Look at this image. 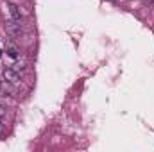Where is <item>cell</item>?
Here are the masks:
<instances>
[{
  "label": "cell",
  "instance_id": "cell-1",
  "mask_svg": "<svg viewBox=\"0 0 154 152\" xmlns=\"http://www.w3.org/2000/svg\"><path fill=\"white\" fill-rule=\"evenodd\" d=\"M5 31L13 38L20 36V32H22V22H18V20H7L5 22Z\"/></svg>",
  "mask_w": 154,
  "mask_h": 152
},
{
  "label": "cell",
  "instance_id": "cell-2",
  "mask_svg": "<svg viewBox=\"0 0 154 152\" xmlns=\"http://www.w3.org/2000/svg\"><path fill=\"white\" fill-rule=\"evenodd\" d=\"M2 77H4L5 81H11L13 84H18V82L22 81V75H20V74H18L16 70H13L11 66H9V68H4V70H2Z\"/></svg>",
  "mask_w": 154,
  "mask_h": 152
},
{
  "label": "cell",
  "instance_id": "cell-3",
  "mask_svg": "<svg viewBox=\"0 0 154 152\" xmlns=\"http://www.w3.org/2000/svg\"><path fill=\"white\" fill-rule=\"evenodd\" d=\"M0 91L4 95H14L16 93V84H13L11 81H0Z\"/></svg>",
  "mask_w": 154,
  "mask_h": 152
},
{
  "label": "cell",
  "instance_id": "cell-4",
  "mask_svg": "<svg viewBox=\"0 0 154 152\" xmlns=\"http://www.w3.org/2000/svg\"><path fill=\"white\" fill-rule=\"evenodd\" d=\"M7 7H9V13H11V16H13V20H18V22H22V18H23V14H22V11H20V7H18L16 4H13V2H9V4H7Z\"/></svg>",
  "mask_w": 154,
  "mask_h": 152
},
{
  "label": "cell",
  "instance_id": "cell-5",
  "mask_svg": "<svg viewBox=\"0 0 154 152\" xmlns=\"http://www.w3.org/2000/svg\"><path fill=\"white\" fill-rule=\"evenodd\" d=\"M7 54H9L11 57H14V59L20 56V52H18V48H16L14 45H7Z\"/></svg>",
  "mask_w": 154,
  "mask_h": 152
},
{
  "label": "cell",
  "instance_id": "cell-6",
  "mask_svg": "<svg viewBox=\"0 0 154 152\" xmlns=\"http://www.w3.org/2000/svg\"><path fill=\"white\" fill-rule=\"evenodd\" d=\"M11 68H13V70H16V72H18V74L22 75V74L25 72V68H27V66H25V63H14V65H13Z\"/></svg>",
  "mask_w": 154,
  "mask_h": 152
},
{
  "label": "cell",
  "instance_id": "cell-7",
  "mask_svg": "<svg viewBox=\"0 0 154 152\" xmlns=\"http://www.w3.org/2000/svg\"><path fill=\"white\" fill-rule=\"evenodd\" d=\"M0 56H2V50H0Z\"/></svg>",
  "mask_w": 154,
  "mask_h": 152
}]
</instances>
